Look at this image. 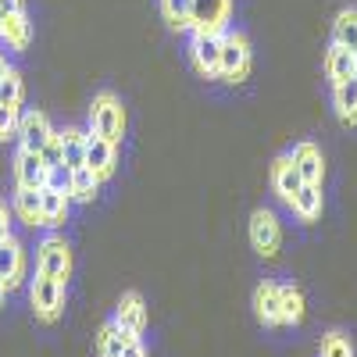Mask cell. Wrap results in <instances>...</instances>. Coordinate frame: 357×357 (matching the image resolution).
<instances>
[{"label": "cell", "instance_id": "19", "mask_svg": "<svg viewBox=\"0 0 357 357\" xmlns=\"http://www.w3.org/2000/svg\"><path fill=\"white\" fill-rule=\"evenodd\" d=\"M333 104H336V114L347 129L357 126V75L333 86Z\"/></svg>", "mask_w": 357, "mask_h": 357}, {"label": "cell", "instance_id": "28", "mask_svg": "<svg viewBox=\"0 0 357 357\" xmlns=\"http://www.w3.org/2000/svg\"><path fill=\"white\" fill-rule=\"evenodd\" d=\"M22 97H25V79H22V72L8 68V75L0 79V104L4 107H22Z\"/></svg>", "mask_w": 357, "mask_h": 357}, {"label": "cell", "instance_id": "13", "mask_svg": "<svg viewBox=\"0 0 357 357\" xmlns=\"http://www.w3.org/2000/svg\"><path fill=\"white\" fill-rule=\"evenodd\" d=\"M118 165V143H107L97 132H86V168H93L100 178H111Z\"/></svg>", "mask_w": 357, "mask_h": 357}, {"label": "cell", "instance_id": "11", "mask_svg": "<svg viewBox=\"0 0 357 357\" xmlns=\"http://www.w3.org/2000/svg\"><path fill=\"white\" fill-rule=\"evenodd\" d=\"M47 165L36 151H25V146H18L15 154V186L22 190H43L47 186Z\"/></svg>", "mask_w": 357, "mask_h": 357}, {"label": "cell", "instance_id": "38", "mask_svg": "<svg viewBox=\"0 0 357 357\" xmlns=\"http://www.w3.org/2000/svg\"><path fill=\"white\" fill-rule=\"evenodd\" d=\"M354 65H357V50H354Z\"/></svg>", "mask_w": 357, "mask_h": 357}, {"label": "cell", "instance_id": "35", "mask_svg": "<svg viewBox=\"0 0 357 357\" xmlns=\"http://www.w3.org/2000/svg\"><path fill=\"white\" fill-rule=\"evenodd\" d=\"M8 68H11V65H8V57H4V54H0V79H4V75H8Z\"/></svg>", "mask_w": 357, "mask_h": 357}, {"label": "cell", "instance_id": "24", "mask_svg": "<svg viewBox=\"0 0 357 357\" xmlns=\"http://www.w3.org/2000/svg\"><path fill=\"white\" fill-rule=\"evenodd\" d=\"M333 43L347 47V50H357V8H347V11L336 15V22H333Z\"/></svg>", "mask_w": 357, "mask_h": 357}, {"label": "cell", "instance_id": "10", "mask_svg": "<svg viewBox=\"0 0 357 357\" xmlns=\"http://www.w3.org/2000/svg\"><path fill=\"white\" fill-rule=\"evenodd\" d=\"M57 129L50 126V118L43 114V111H22V126H18V143L25 146V151H43V146H47V139L54 136Z\"/></svg>", "mask_w": 357, "mask_h": 357}, {"label": "cell", "instance_id": "30", "mask_svg": "<svg viewBox=\"0 0 357 357\" xmlns=\"http://www.w3.org/2000/svg\"><path fill=\"white\" fill-rule=\"evenodd\" d=\"M18 126H22V107H4L0 104V143L18 139Z\"/></svg>", "mask_w": 357, "mask_h": 357}, {"label": "cell", "instance_id": "27", "mask_svg": "<svg viewBox=\"0 0 357 357\" xmlns=\"http://www.w3.org/2000/svg\"><path fill=\"white\" fill-rule=\"evenodd\" d=\"M304 321V293L301 286H282V325Z\"/></svg>", "mask_w": 357, "mask_h": 357}, {"label": "cell", "instance_id": "21", "mask_svg": "<svg viewBox=\"0 0 357 357\" xmlns=\"http://www.w3.org/2000/svg\"><path fill=\"white\" fill-rule=\"evenodd\" d=\"M289 211L301 218V222H318L321 218V186L304 183V190L296 193V200L289 204Z\"/></svg>", "mask_w": 357, "mask_h": 357}, {"label": "cell", "instance_id": "8", "mask_svg": "<svg viewBox=\"0 0 357 357\" xmlns=\"http://www.w3.org/2000/svg\"><path fill=\"white\" fill-rule=\"evenodd\" d=\"M114 325L132 340H139L146 333V301L136 289L122 293V301H118V307H114Z\"/></svg>", "mask_w": 357, "mask_h": 357}, {"label": "cell", "instance_id": "7", "mask_svg": "<svg viewBox=\"0 0 357 357\" xmlns=\"http://www.w3.org/2000/svg\"><path fill=\"white\" fill-rule=\"evenodd\" d=\"M268 183H272L275 197L289 207V204L296 200V193L304 190V175H301V168L293 165L289 154H279V158L272 161V168H268Z\"/></svg>", "mask_w": 357, "mask_h": 357}, {"label": "cell", "instance_id": "32", "mask_svg": "<svg viewBox=\"0 0 357 357\" xmlns=\"http://www.w3.org/2000/svg\"><path fill=\"white\" fill-rule=\"evenodd\" d=\"M47 186H50V190H61V193L72 197V168H65V165L50 168V172H47Z\"/></svg>", "mask_w": 357, "mask_h": 357}, {"label": "cell", "instance_id": "12", "mask_svg": "<svg viewBox=\"0 0 357 357\" xmlns=\"http://www.w3.org/2000/svg\"><path fill=\"white\" fill-rule=\"evenodd\" d=\"M232 15V0H193V25L190 29H207V33H225Z\"/></svg>", "mask_w": 357, "mask_h": 357}, {"label": "cell", "instance_id": "23", "mask_svg": "<svg viewBox=\"0 0 357 357\" xmlns=\"http://www.w3.org/2000/svg\"><path fill=\"white\" fill-rule=\"evenodd\" d=\"M61 154H65V168H72V172L86 165V132L82 129L61 132Z\"/></svg>", "mask_w": 357, "mask_h": 357}, {"label": "cell", "instance_id": "1", "mask_svg": "<svg viewBox=\"0 0 357 357\" xmlns=\"http://www.w3.org/2000/svg\"><path fill=\"white\" fill-rule=\"evenodd\" d=\"M65 301H68V282H57V279L36 272L33 286H29V304H33L36 321L54 325L57 318L65 314Z\"/></svg>", "mask_w": 357, "mask_h": 357}, {"label": "cell", "instance_id": "15", "mask_svg": "<svg viewBox=\"0 0 357 357\" xmlns=\"http://www.w3.org/2000/svg\"><path fill=\"white\" fill-rule=\"evenodd\" d=\"M293 165L301 168V175H304V183H311V186H321V178H325V158H321V151L311 143V139H301L293 146Z\"/></svg>", "mask_w": 357, "mask_h": 357}, {"label": "cell", "instance_id": "36", "mask_svg": "<svg viewBox=\"0 0 357 357\" xmlns=\"http://www.w3.org/2000/svg\"><path fill=\"white\" fill-rule=\"evenodd\" d=\"M4 301H8V286L0 282V307H4Z\"/></svg>", "mask_w": 357, "mask_h": 357}, {"label": "cell", "instance_id": "14", "mask_svg": "<svg viewBox=\"0 0 357 357\" xmlns=\"http://www.w3.org/2000/svg\"><path fill=\"white\" fill-rule=\"evenodd\" d=\"M22 275H25V250L15 236H8V240H0V282L11 293L22 286Z\"/></svg>", "mask_w": 357, "mask_h": 357}, {"label": "cell", "instance_id": "4", "mask_svg": "<svg viewBox=\"0 0 357 357\" xmlns=\"http://www.w3.org/2000/svg\"><path fill=\"white\" fill-rule=\"evenodd\" d=\"M36 272L57 279V282H68L72 279V247L65 243V236L50 232L47 240L36 247Z\"/></svg>", "mask_w": 357, "mask_h": 357}, {"label": "cell", "instance_id": "9", "mask_svg": "<svg viewBox=\"0 0 357 357\" xmlns=\"http://www.w3.org/2000/svg\"><path fill=\"white\" fill-rule=\"evenodd\" d=\"M254 314L264 329H279L282 325V286L279 282H261L254 289Z\"/></svg>", "mask_w": 357, "mask_h": 357}, {"label": "cell", "instance_id": "25", "mask_svg": "<svg viewBox=\"0 0 357 357\" xmlns=\"http://www.w3.org/2000/svg\"><path fill=\"white\" fill-rule=\"evenodd\" d=\"M129 340H132V336H126V333L114 325V318H111L104 329L97 333V354H100V357H122V350H126Z\"/></svg>", "mask_w": 357, "mask_h": 357}, {"label": "cell", "instance_id": "3", "mask_svg": "<svg viewBox=\"0 0 357 357\" xmlns=\"http://www.w3.org/2000/svg\"><path fill=\"white\" fill-rule=\"evenodd\" d=\"M254 68V50L250 40L236 29H225L222 36V61H218V79L222 82H243Z\"/></svg>", "mask_w": 357, "mask_h": 357}, {"label": "cell", "instance_id": "6", "mask_svg": "<svg viewBox=\"0 0 357 357\" xmlns=\"http://www.w3.org/2000/svg\"><path fill=\"white\" fill-rule=\"evenodd\" d=\"M190 57L193 68L207 79H218V61H222V36L225 33H207V29H190Z\"/></svg>", "mask_w": 357, "mask_h": 357}, {"label": "cell", "instance_id": "2", "mask_svg": "<svg viewBox=\"0 0 357 357\" xmlns=\"http://www.w3.org/2000/svg\"><path fill=\"white\" fill-rule=\"evenodd\" d=\"M89 132L104 136L107 143H122L126 136V107L114 93H97L93 104H89Z\"/></svg>", "mask_w": 357, "mask_h": 357}, {"label": "cell", "instance_id": "16", "mask_svg": "<svg viewBox=\"0 0 357 357\" xmlns=\"http://www.w3.org/2000/svg\"><path fill=\"white\" fill-rule=\"evenodd\" d=\"M40 204H43V229H61L68 222V211H72V197L68 193L43 186L40 190Z\"/></svg>", "mask_w": 357, "mask_h": 357}, {"label": "cell", "instance_id": "31", "mask_svg": "<svg viewBox=\"0 0 357 357\" xmlns=\"http://www.w3.org/2000/svg\"><path fill=\"white\" fill-rule=\"evenodd\" d=\"M40 158H43V165H47V168L65 165V154H61V132H54V136L47 139V146L40 151Z\"/></svg>", "mask_w": 357, "mask_h": 357}, {"label": "cell", "instance_id": "34", "mask_svg": "<svg viewBox=\"0 0 357 357\" xmlns=\"http://www.w3.org/2000/svg\"><path fill=\"white\" fill-rule=\"evenodd\" d=\"M122 357H146V350H143V343H139V340H129V343H126V350H122Z\"/></svg>", "mask_w": 357, "mask_h": 357}, {"label": "cell", "instance_id": "29", "mask_svg": "<svg viewBox=\"0 0 357 357\" xmlns=\"http://www.w3.org/2000/svg\"><path fill=\"white\" fill-rule=\"evenodd\" d=\"M318 357H354V347L343 333H325L321 347H318Z\"/></svg>", "mask_w": 357, "mask_h": 357}, {"label": "cell", "instance_id": "5", "mask_svg": "<svg viewBox=\"0 0 357 357\" xmlns=\"http://www.w3.org/2000/svg\"><path fill=\"white\" fill-rule=\"evenodd\" d=\"M250 247H254L264 261H275V257H279L282 229H279V218L268 211V207H257V211L250 215Z\"/></svg>", "mask_w": 357, "mask_h": 357}, {"label": "cell", "instance_id": "17", "mask_svg": "<svg viewBox=\"0 0 357 357\" xmlns=\"http://www.w3.org/2000/svg\"><path fill=\"white\" fill-rule=\"evenodd\" d=\"M29 40H33V22H29L25 11L8 15L4 22H0V43H4L8 50H25Z\"/></svg>", "mask_w": 357, "mask_h": 357}, {"label": "cell", "instance_id": "20", "mask_svg": "<svg viewBox=\"0 0 357 357\" xmlns=\"http://www.w3.org/2000/svg\"><path fill=\"white\" fill-rule=\"evenodd\" d=\"M325 75H329V82H333V86H336V82L354 79V75H357L354 50H347V47H336V43H333V50L325 54Z\"/></svg>", "mask_w": 357, "mask_h": 357}, {"label": "cell", "instance_id": "18", "mask_svg": "<svg viewBox=\"0 0 357 357\" xmlns=\"http://www.w3.org/2000/svg\"><path fill=\"white\" fill-rule=\"evenodd\" d=\"M11 211L18 222L25 225H43V204H40V190H22L15 186V200H11Z\"/></svg>", "mask_w": 357, "mask_h": 357}, {"label": "cell", "instance_id": "37", "mask_svg": "<svg viewBox=\"0 0 357 357\" xmlns=\"http://www.w3.org/2000/svg\"><path fill=\"white\" fill-rule=\"evenodd\" d=\"M8 15H11V11H8V4H4V0H0V22H4Z\"/></svg>", "mask_w": 357, "mask_h": 357}, {"label": "cell", "instance_id": "26", "mask_svg": "<svg viewBox=\"0 0 357 357\" xmlns=\"http://www.w3.org/2000/svg\"><path fill=\"white\" fill-rule=\"evenodd\" d=\"M161 15L175 33H186L193 25V0H161Z\"/></svg>", "mask_w": 357, "mask_h": 357}, {"label": "cell", "instance_id": "33", "mask_svg": "<svg viewBox=\"0 0 357 357\" xmlns=\"http://www.w3.org/2000/svg\"><path fill=\"white\" fill-rule=\"evenodd\" d=\"M11 207L4 204V200H0V240H8V236H11Z\"/></svg>", "mask_w": 357, "mask_h": 357}, {"label": "cell", "instance_id": "22", "mask_svg": "<svg viewBox=\"0 0 357 357\" xmlns=\"http://www.w3.org/2000/svg\"><path fill=\"white\" fill-rule=\"evenodd\" d=\"M100 183H104V178H100L93 168H86V165L75 168V172H72V200H75V204H89V200L97 197Z\"/></svg>", "mask_w": 357, "mask_h": 357}]
</instances>
